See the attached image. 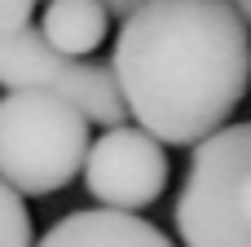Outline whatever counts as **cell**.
<instances>
[{
  "instance_id": "obj_1",
  "label": "cell",
  "mask_w": 251,
  "mask_h": 247,
  "mask_svg": "<svg viewBox=\"0 0 251 247\" xmlns=\"http://www.w3.org/2000/svg\"><path fill=\"white\" fill-rule=\"evenodd\" d=\"M124 110L159 146L221 133L251 88V31L221 0H150L110 53Z\"/></svg>"
},
{
  "instance_id": "obj_2",
  "label": "cell",
  "mask_w": 251,
  "mask_h": 247,
  "mask_svg": "<svg viewBox=\"0 0 251 247\" xmlns=\"http://www.w3.org/2000/svg\"><path fill=\"white\" fill-rule=\"evenodd\" d=\"M88 119L49 93L0 97V181L18 199L66 190L88 155Z\"/></svg>"
},
{
  "instance_id": "obj_3",
  "label": "cell",
  "mask_w": 251,
  "mask_h": 247,
  "mask_svg": "<svg viewBox=\"0 0 251 247\" xmlns=\"http://www.w3.org/2000/svg\"><path fill=\"white\" fill-rule=\"evenodd\" d=\"M251 168V124H225L194 146L172 221L185 247H251V230L234 208V186Z\"/></svg>"
},
{
  "instance_id": "obj_4",
  "label": "cell",
  "mask_w": 251,
  "mask_h": 247,
  "mask_svg": "<svg viewBox=\"0 0 251 247\" xmlns=\"http://www.w3.org/2000/svg\"><path fill=\"white\" fill-rule=\"evenodd\" d=\"M0 88L4 93H49V97H62L88 124H101V128H115L128 115L124 102H119L110 66L53 53L40 40L35 27L0 35Z\"/></svg>"
},
{
  "instance_id": "obj_5",
  "label": "cell",
  "mask_w": 251,
  "mask_h": 247,
  "mask_svg": "<svg viewBox=\"0 0 251 247\" xmlns=\"http://www.w3.org/2000/svg\"><path fill=\"white\" fill-rule=\"evenodd\" d=\"M84 190L110 212L150 208L168 186V155L163 146L141 133L137 124H115L84 155Z\"/></svg>"
},
{
  "instance_id": "obj_6",
  "label": "cell",
  "mask_w": 251,
  "mask_h": 247,
  "mask_svg": "<svg viewBox=\"0 0 251 247\" xmlns=\"http://www.w3.org/2000/svg\"><path fill=\"white\" fill-rule=\"evenodd\" d=\"M40 247H172V243L163 230H154L137 212L88 208V212H71L53 230H44Z\"/></svg>"
},
{
  "instance_id": "obj_7",
  "label": "cell",
  "mask_w": 251,
  "mask_h": 247,
  "mask_svg": "<svg viewBox=\"0 0 251 247\" xmlns=\"http://www.w3.org/2000/svg\"><path fill=\"white\" fill-rule=\"evenodd\" d=\"M35 31L53 53L84 62L93 49H101V40L110 31V18L97 0H49Z\"/></svg>"
},
{
  "instance_id": "obj_8",
  "label": "cell",
  "mask_w": 251,
  "mask_h": 247,
  "mask_svg": "<svg viewBox=\"0 0 251 247\" xmlns=\"http://www.w3.org/2000/svg\"><path fill=\"white\" fill-rule=\"evenodd\" d=\"M0 247H35L31 212L4 181H0Z\"/></svg>"
},
{
  "instance_id": "obj_9",
  "label": "cell",
  "mask_w": 251,
  "mask_h": 247,
  "mask_svg": "<svg viewBox=\"0 0 251 247\" xmlns=\"http://www.w3.org/2000/svg\"><path fill=\"white\" fill-rule=\"evenodd\" d=\"M31 13H35V0H0V35L31 27Z\"/></svg>"
},
{
  "instance_id": "obj_10",
  "label": "cell",
  "mask_w": 251,
  "mask_h": 247,
  "mask_svg": "<svg viewBox=\"0 0 251 247\" xmlns=\"http://www.w3.org/2000/svg\"><path fill=\"white\" fill-rule=\"evenodd\" d=\"M234 208H238V217L247 221V230H251V168L238 177V186H234Z\"/></svg>"
},
{
  "instance_id": "obj_11",
  "label": "cell",
  "mask_w": 251,
  "mask_h": 247,
  "mask_svg": "<svg viewBox=\"0 0 251 247\" xmlns=\"http://www.w3.org/2000/svg\"><path fill=\"white\" fill-rule=\"evenodd\" d=\"M97 4L106 9V18H119V22H124V18H132V13H137L141 4H150V0H97Z\"/></svg>"
},
{
  "instance_id": "obj_12",
  "label": "cell",
  "mask_w": 251,
  "mask_h": 247,
  "mask_svg": "<svg viewBox=\"0 0 251 247\" xmlns=\"http://www.w3.org/2000/svg\"><path fill=\"white\" fill-rule=\"evenodd\" d=\"M221 4H225V9H229V13L251 31V0H221Z\"/></svg>"
}]
</instances>
